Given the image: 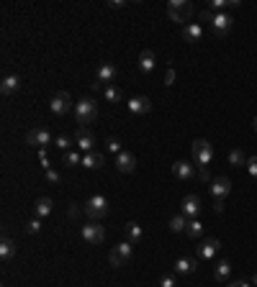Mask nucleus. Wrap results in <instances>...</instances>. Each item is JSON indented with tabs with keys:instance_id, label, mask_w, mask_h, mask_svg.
Returning a JSON list of instances; mask_svg holds the SVG:
<instances>
[{
	"instance_id": "b1692460",
	"label": "nucleus",
	"mask_w": 257,
	"mask_h": 287,
	"mask_svg": "<svg viewBox=\"0 0 257 287\" xmlns=\"http://www.w3.org/2000/svg\"><path fill=\"white\" fill-rule=\"evenodd\" d=\"M13 256H16V241L6 236L3 241H0V259L8 262V259H13Z\"/></svg>"
},
{
	"instance_id": "58836bf2",
	"label": "nucleus",
	"mask_w": 257,
	"mask_h": 287,
	"mask_svg": "<svg viewBox=\"0 0 257 287\" xmlns=\"http://www.w3.org/2000/svg\"><path fill=\"white\" fill-rule=\"evenodd\" d=\"M214 11H201V21H206V23H214Z\"/></svg>"
},
{
	"instance_id": "79ce46f5",
	"label": "nucleus",
	"mask_w": 257,
	"mask_h": 287,
	"mask_svg": "<svg viewBox=\"0 0 257 287\" xmlns=\"http://www.w3.org/2000/svg\"><path fill=\"white\" fill-rule=\"evenodd\" d=\"M108 6H111V8H124V6H126V0H111Z\"/></svg>"
},
{
	"instance_id": "a211bd4d",
	"label": "nucleus",
	"mask_w": 257,
	"mask_h": 287,
	"mask_svg": "<svg viewBox=\"0 0 257 287\" xmlns=\"http://www.w3.org/2000/svg\"><path fill=\"white\" fill-rule=\"evenodd\" d=\"M116 169L124 172V175L134 172V169H136V157H134L131 152H121V154H116Z\"/></svg>"
},
{
	"instance_id": "39448f33",
	"label": "nucleus",
	"mask_w": 257,
	"mask_h": 287,
	"mask_svg": "<svg viewBox=\"0 0 257 287\" xmlns=\"http://www.w3.org/2000/svg\"><path fill=\"white\" fill-rule=\"evenodd\" d=\"M193 16V3H188V0H170L167 3V18L170 21H188Z\"/></svg>"
},
{
	"instance_id": "f03ea898",
	"label": "nucleus",
	"mask_w": 257,
	"mask_h": 287,
	"mask_svg": "<svg viewBox=\"0 0 257 287\" xmlns=\"http://www.w3.org/2000/svg\"><path fill=\"white\" fill-rule=\"evenodd\" d=\"M190 152H193V162L201 167V169H206L211 164V159H214V149H211V144L206 138H195Z\"/></svg>"
},
{
	"instance_id": "423d86ee",
	"label": "nucleus",
	"mask_w": 257,
	"mask_h": 287,
	"mask_svg": "<svg viewBox=\"0 0 257 287\" xmlns=\"http://www.w3.org/2000/svg\"><path fill=\"white\" fill-rule=\"evenodd\" d=\"M82 239H85V244L98 246V244H103V239H106V228H103L98 221H88V223L82 226Z\"/></svg>"
},
{
	"instance_id": "412c9836",
	"label": "nucleus",
	"mask_w": 257,
	"mask_h": 287,
	"mask_svg": "<svg viewBox=\"0 0 257 287\" xmlns=\"http://www.w3.org/2000/svg\"><path fill=\"white\" fill-rule=\"evenodd\" d=\"M106 162V157L100 152H88V154H82V167L85 169H100Z\"/></svg>"
},
{
	"instance_id": "4c0bfd02",
	"label": "nucleus",
	"mask_w": 257,
	"mask_h": 287,
	"mask_svg": "<svg viewBox=\"0 0 257 287\" xmlns=\"http://www.w3.org/2000/svg\"><path fill=\"white\" fill-rule=\"evenodd\" d=\"M173 82H175V69H167V72H165V85L170 88Z\"/></svg>"
},
{
	"instance_id": "f8f14e48",
	"label": "nucleus",
	"mask_w": 257,
	"mask_h": 287,
	"mask_svg": "<svg viewBox=\"0 0 257 287\" xmlns=\"http://www.w3.org/2000/svg\"><path fill=\"white\" fill-rule=\"evenodd\" d=\"M75 144H77V152L88 154V152H95V136L88 131V128H80L75 133Z\"/></svg>"
},
{
	"instance_id": "ddd939ff",
	"label": "nucleus",
	"mask_w": 257,
	"mask_h": 287,
	"mask_svg": "<svg viewBox=\"0 0 257 287\" xmlns=\"http://www.w3.org/2000/svg\"><path fill=\"white\" fill-rule=\"evenodd\" d=\"M232 26H234V18L226 16V13H216V16H214V23H211V28H214L216 36H226V34L232 31Z\"/></svg>"
},
{
	"instance_id": "20e7f679",
	"label": "nucleus",
	"mask_w": 257,
	"mask_h": 287,
	"mask_svg": "<svg viewBox=\"0 0 257 287\" xmlns=\"http://www.w3.org/2000/svg\"><path fill=\"white\" fill-rule=\"evenodd\" d=\"M131 256H134V246H131V241H121L119 246H113L111 249V254H108V262H111V267H124V264H129L131 262Z\"/></svg>"
},
{
	"instance_id": "f257e3e1",
	"label": "nucleus",
	"mask_w": 257,
	"mask_h": 287,
	"mask_svg": "<svg viewBox=\"0 0 257 287\" xmlns=\"http://www.w3.org/2000/svg\"><path fill=\"white\" fill-rule=\"evenodd\" d=\"M75 118H77V123H82V126L93 123V121L98 118V103H95L93 98L77 100V105H75Z\"/></svg>"
},
{
	"instance_id": "393cba45",
	"label": "nucleus",
	"mask_w": 257,
	"mask_h": 287,
	"mask_svg": "<svg viewBox=\"0 0 257 287\" xmlns=\"http://www.w3.org/2000/svg\"><path fill=\"white\" fill-rule=\"evenodd\" d=\"M124 231H126V241H131V244H136V241L141 239V234H144L136 221H129V223L124 226Z\"/></svg>"
},
{
	"instance_id": "dca6fc26",
	"label": "nucleus",
	"mask_w": 257,
	"mask_h": 287,
	"mask_svg": "<svg viewBox=\"0 0 257 287\" xmlns=\"http://www.w3.org/2000/svg\"><path fill=\"white\" fill-rule=\"evenodd\" d=\"M157 67V56L155 51L144 49V51H139V72H144V75H152Z\"/></svg>"
},
{
	"instance_id": "cd10ccee",
	"label": "nucleus",
	"mask_w": 257,
	"mask_h": 287,
	"mask_svg": "<svg viewBox=\"0 0 257 287\" xmlns=\"http://www.w3.org/2000/svg\"><path fill=\"white\" fill-rule=\"evenodd\" d=\"M103 95H106L108 103H121V100H124V93H121V88H116V85H108V88H103Z\"/></svg>"
},
{
	"instance_id": "2f4dec72",
	"label": "nucleus",
	"mask_w": 257,
	"mask_h": 287,
	"mask_svg": "<svg viewBox=\"0 0 257 287\" xmlns=\"http://www.w3.org/2000/svg\"><path fill=\"white\" fill-rule=\"evenodd\" d=\"M65 164H70V167L82 164V152H67V154H65Z\"/></svg>"
},
{
	"instance_id": "9d476101",
	"label": "nucleus",
	"mask_w": 257,
	"mask_h": 287,
	"mask_svg": "<svg viewBox=\"0 0 257 287\" xmlns=\"http://www.w3.org/2000/svg\"><path fill=\"white\" fill-rule=\"evenodd\" d=\"M201 208H203V203H201V197H198V195H185L183 203H180V213L185 218H198V216H201Z\"/></svg>"
},
{
	"instance_id": "ea45409f",
	"label": "nucleus",
	"mask_w": 257,
	"mask_h": 287,
	"mask_svg": "<svg viewBox=\"0 0 257 287\" xmlns=\"http://www.w3.org/2000/svg\"><path fill=\"white\" fill-rule=\"evenodd\" d=\"M224 208H226V205H224V200H214V210H216L219 216L224 213Z\"/></svg>"
},
{
	"instance_id": "37998d69",
	"label": "nucleus",
	"mask_w": 257,
	"mask_h": 287,
	"mask_svg": "<svg viewBox=\"0 0 257 287\" xmlns=\"http://www.w3.org/2000/svg\"><path fill=\"white\" fill-rule=\"evenodd\" d=\"M229 287H252V284H249V282H242V279H239V282H232Z\"/></svg>"
},
{
	"instance_id": "4468645a",
	"label": "nucleus",
	"mask_w": 257,
	"mask_h": 287,
	"mask_svg": "<svg viewBox=\"0 0 257 287\" xmlns=\"http://www.w3.org/2000/svg\"><path fill=\"white\" fill-rule=\"evenodd\" d=\"M229 192H232V180L229 177H214L211 180V195H214V200H224Z\"/></svg>"
},
{
	"instance_id": "0eeeda50",
	"label": "nucleus",
	"mask_w": 257,
	"mask_h": 287,
	"mask_svg": "<svg viewBox=\"0 0 257 287\" xmlns=\"http://www.w3.org/2000/svg\"><path fill=\"white\" fill-rule=\"evenodd\" d=\"M26 144H31V147H39L41 152H46V147L54 144V138H52V133L46 128H31L26 133Z\"/></svg>"
},
{
	"instance_id": "c756f323",
	"label": "nucleus",
	"mask_w": 257,
	"mask_h": 287,
	"mask_svg": "<svg viewBox=\"0 0 257 287\" xmlns=\"http://www.w3.org/2000/svg\"><path fill=\"white\" fill-rule=\"evenodd\" d=\"M247 162H249V159L244 157L242 149H232V152H229V164H232V167H242V164L247 167Z\"/></svg>"
},
{
	"instance_id": "f3484780",
	"label": "nucleus",
	"mask_w": 257,
	"mask_h": 287,
	"mask_svg": "<svg viewBox=\"0 0 257 287\" xmlns=\"http://www.w3.org/2000/svg\"><path fill=\"white\" fill-rule=\"evenodd\" d=\"M198 264H201L198 256H180V259L175 262V272L178 274H193L198 269Z\"/></svg>"
},
{
	"instance_id": "6ab92c4d",
	"label": "nucleus",
	"mask_w": 257,
	"mask_h": 287,
	"mask_svg": "<svg viewBox=\"0 0 257 287\" xmlns=\"http://www.w3.org/2000/svg\"><path fill=\"white\" fill-rule=\"evenodd\" d=\"M173 175H175L180 182H190L195 172H193V164H190V162H183V159H180V162L173 164Z\"/></svg>"
},
{
	"instance_id": "f704fd0d",
	"label": "nucleus",
	"mask_w": 257,
	"mask_h": 287,
	"mask_svg": "<svg viewBox=\"0 0 257 287\" xmlns=\"http://www.w3.org/2000/svg\"><path fill=\"white\" fill-rule=\"evenodd\" d=\"M160 287H175V274H162L160 277Z\"/></svg>"
},
{
	"instance_id": "9b49d317",
	"label": "nucleus",
	"mask_w": 257,
	"mask_h": 287,
	"mask_svg": "<svg viewBox=\"0 0 257 287\" xmlns=\"http://www.w3.org/2000/svg\"><path fill=\"white\" fill-rule=\"evenodd\" d=\"M219 249H221V241L219 239H203L201 241V246H198V259L201 262H209V259H214V256L219 254Z\"/></svg>"
},
{
	"instance_id": "4be33fe9",
	"label": "nucleus",
	"mask_w": 257,
	"mask_h": 287,
	"mask_svg": "<svg viewBox=\"0 0 257 287\" xmlns=\"http://www.w3.org/2000/svg\"><path fill=\"white\" fill-rule=\"evenodd\" d=\"M183 36H185V41H190V44L201 41V36H203V26H201V23H188V26L183 28Z\"/></svg>"
},
{
	"instance_id": "aec40b11",
	"label": "nucleus",
	"mask_w": 257,
	"mask_h": 287,
	"mask_svg": "<svg viewBox=\"0 0 257 287\" xmlns=\"http://www.w3.org/2000/svg\"><path fill=\"white\" fill-rule=\"evenodd\" d=\"M18 88H21V77H18V75H6L3 82H0V93H3L6 98H8V95H16Z\"/></svg>"
},
{
	"instance_id": "a19ab883",
	"label": "nucleus",
	"mask_w": 257,
	"mask_h": 287,
	"mask_svg": "<svg viewBox=\"0 0 257 287\" xmlns=\"http://www.w3.org/2000/svg\"><path fill=\"white\" fill-rule=\"evenodd\" d=\"M198 177H201V182H211V175H209V169H201V172H198Z\"/></svg>"
},
{
	"instance_id": "a18cd8bd",
	"label": "nucleus",
	"mask_w": 257,
	"mask_h": 287,
	"mask_svg": "<svg viewBox=\"0 0 257 287\" xmlns=\"http://www.w3.org/2000/svg\"><path fill=\"white\" fill-rule=\"evenodd\" d=\"M252 284H254V287H257V274H254V277H252Z\"/></svg>"
},
{
	"instance_id": "c9c22d12",
	"label": "nucleus",
	"mask_w": 257,
	"mask_h": 287,
	"mask_svg": "<svg viewBox=\"0 0 257 287\" xmlns=\"http://www.w3.org/2000/svg\"><path fill=\"white\" fill-rule=\"evenodd\" d=\"M46 180L49 182H54V185H60V180H62V175L57 169H46Z\"/></svg>"
},
{
	"instance_id": "1a4fd4ad",
	"label": "nucleus",
	"mask_w": 257,
	"mask_h": 287,
	"mask_svg": "<svg viewBox=\"0 0 257 287\" xmlns=\"http://www.w3.org/2000/svg\"><path fill=\"white\" fill-rule=\"evenodd\" d=\"M119 77V67L111 64V62H103L95 72V82L100 85V88H108V85H113V80Z\"/></svg>"
},
{
	"instance_id": "2eb2a0df",
	"label": "nucleus",
	"mask_w": 257,
	"mask_h": 287,
	"mask_svg": "<svg viewBox=\"0 0 257 287\" xmlns=\"http://www.w3.org/2000/svg\"><path fill=\"white\" fill-rule=\"evenodd\" d=\"M126 108H129V113H134V116H144V113L152 110V100L144 98V95H139V98H131L126 103Z\"/></svg>"
},
{
	"instance_id": "5701e85b",
	"label": "nucleus",
	"mask_w": 257,
	"mask_h": 287,
	"mask_svg": "<svg viewBox=\"0 0 257 287\" xmlns=\"http://www.w3.org/2000/svg\"><path fill=\"white\" fill-rule=\"evenodd\" d=\"M52 210H54L52 197H39V200H36V205H34V213H36V218H46Z\"/></svg>"
},
{
	"instance_id": "473e14b6",
	"label": "nucleus",
	"mask_w": 257,
	"mask_h": 287,
	"mask_svg": "<svg viewBox=\"0 0 257 287\" xmlns=\"http://www.w3.org/2000/svg\"><path fill=\"white\" fill-rule=\"evenodd\" d=\"M39 231H41V221H39V218H34V221L26 223V234H39Z\"/></svg>"
},
{
	"instance_id": "c03bdc74",
	"label": "nucleus",
	"mask_w": 257,
	"mask_h": 287,
	"mask_svg": "<svg viewBox=\"0 0 257 287\" xmlns=\"http://www.w3.org/2000/svg\"><path fill=\"white\" fill-rule=\"evenodd\" d=\"M252 128H254V133H257V116L252 118Z\"/></svg>"
},
{
	"instance_id": "bb28decb",
	"label": "nucleus",
	"mask_w": 257,
	"mask_h": 287,
	"mask_svg": "<svg viewBox=\"0 0 257 287\" xmlns=\"http://www.w3.org/2000/svg\"><path fill=\"white\" fill-rule=\"evenodd\" d=\"M185 228H188V218L183 213L170 218V231H173V234H180V231H185Z\"/></svg>"
},
{
	"instance_id": "6e6552de",
	"label": "nucleus",
	"mask_w": 257,
	"mask_h": 287,
	"mask_svg": "<svg viewBox=\"0 0 257 287\" xmlns=\"http://www.w3.org/2000/svg\"><path fill=\"white\" fill-rule=\"evenodd\" d=\"M49 110L54 113V116H65V113H70L72 110V98H70V93H65V90H60L54 98H52V103H49Z\"/></svg>"
},
{
	"instance_id": "c85d7f7f",
	"label": "nucleus",
	"mask_w": 257,
	"mask_h": 287,
	"mask_svg": "<svg viewBox=\"0 0 257 287\" xmlns=\"http://www.w3.org/2000/svg\"><path fill=\"white\" fill-rule=\"evenodd\" d=\"M185 234H188L190 239H201V236H203V226H201V221H198V218H190V221H188V228H185Z\"/></svg>"
},
{
	"instance_id": "e433bc0d",
	"label": "nucleus",
	"mask_w": 257,
	"mask_h": 287,
	"mask_svg": "<svg viewBox=\"0 0 257 287\" xmlns=\"http://www.w3.org/2000/svg\"><path fill=\"white\" fill-rule=\"evenodd\" d=\"M247 169H249V175L257 180V157H249V162H247Z\"/></svg>"
},
{
	"instance_id": "7c9ffc66",
	"label": "nucleus",
	"mask_w": 257,
	"mask_h": 287,
	"mask_svg": "<svg viewBox=\"0 0 257 287\" xmlns=\"http://www.w3.org/2000/svg\"><path fill=\"white\" fill-rule=\"evenodd\" d=\"M106 149L111 152V154H121L124 149H121V141L116 138V136H111V138H106Z\"/></svg>"
},
{
	"instance_id": "7ed1b4c3",
	"label": "nucleus",
	"mask_w": 257,
	"mask_h": 287,
	"mask_svg": "<svg viewBox=\"0 0 257 287\" xmlns=\"http://www.w3.org/2000/svg\"><path fill=\"white\" fill-rule=\"evenodd\" d=\"M85 216H88L90 221H100V218H106L108 216V197L106 195H93L90 200H88V203H85Z\"/></svg>"
},
{
	"instance_id": "72a5a7b5",
	"label": "nucleus",
	"mask_w": 257,
	"mask_h": 287,
	"mask_svg": "<svg viewBox=\"0 0 257 287\" xmlns=\"http://www.w3.org/2000/svg\"><path fill=\"white\" fill-rule=\"evenodd\" d=\"M54 147H57V149H70V136H65V133L57 136V138H54Z\"/></svg>"
},
{
	"instance_id": "a878e982",
	"label": "nucleus",
	"mask_w": 257,
	"mask_h": 287,
	"mask_svg": "<svg viewBox=\"0 0 257 287\" xmlns=\"http://www.w3.org/2000/svg\"><path fill=\"white\" fill-rule=\"evenodd\" d=\"M229 274H232V264H229V262H226V259L216 262V267H214V279L224 282V279H229Z\"/></svg>"
}]
</instances>
